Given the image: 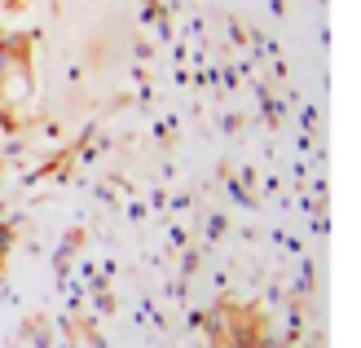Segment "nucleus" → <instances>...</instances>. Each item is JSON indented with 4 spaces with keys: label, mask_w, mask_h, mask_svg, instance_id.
Segmentation results:
<instances>
[]
</instances>
